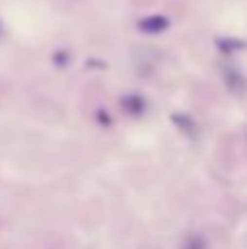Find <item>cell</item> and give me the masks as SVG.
I'll return each mask as SVG.
<instances>
[]
</instances>
